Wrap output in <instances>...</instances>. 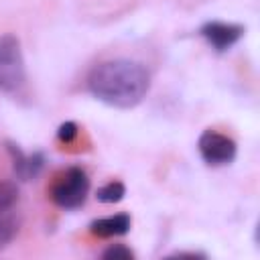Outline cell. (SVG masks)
Segmentation results:
<instances>
[{
  "mask_svg": "<svg viewBox=\"0 0 260 260\" xmlns=\"http://www.w3.org/2000/svg\"><path fill=\"white\" fill-rule=\"evenodd\" d=\"M87 89L95 100L112 108L128 110L146 98L150 89V73L134 59H108L89 71Z\"/></svg>",
  "mask_w": 260,
  "mask_h": 260,
  "instance_id": "6da1fadb",
  "label": "cell"
},
{
  "mask_svg": "<svg viewBox=\"0 0 260 260\" xmlns=\"http://www.w3.org/2000/svg\"><path fill=\"white\" fill-rule=\"evenodd\" d=\"M26 83L24 57L16 35L6 32L0 37V91L18 93Z\"/></svg>",
  "mask_w": 260,
  "mask_h": 260,
  "instance_id": "7a4b0ae2",
  "label": "cell"
},
{
  "mask_svg": "<svg viewBox=\"0 0 260 260\" xmlns=\"http://www.w3.org/2000/svg\"><path fill=\"white\" fill-rule=\"evenodd\" d=\"M89 193V177L81 167H71L57 179L51 189V199L63 209H77L85 203Z\"/></svg>",
  "mask_w": 260,
  "mask_h": 260,
  "instance_id": "3957f363",
  "label": "cell"
},
{
  "mask_svg": "<svg viewBox=\"0 0 260 260\" xmlns=\"http://www.w3.org/2000/svg\"><path fill=\"white\" fill-rule=\"evenodd\" d=\"M197 148H199L201 158L211 167L230 165L238 152L236 140L215 130H203L197 140Z\"/></svg>",
  "mask_w": 260,
  "mask_h": 260,
  "instance_id": "277c9868",
  "label": "cell"
},
{
  "mask_svg": "<svg viewBox=\"0 0 260 260\" xmlns=\"http://www.w3.org/2000/svg\"><path fill=\"white\" fill-rule=\"evenodd\" d=\"M201 37L215 49V51H228L244 37V26L234 22H221V20H209L199 28Z\"/></svg>",
  "mask_w": 260,
  "mask_h": 260,
  "instance_id": "5b68a950",
  "label": "cell"
},
{
  "mask_svg": "<svg viewBox=\"0 0 260 260\" xmlns=\"http://www.w3.org/2000/svg\"><path fill=\"white\" fill-rule=\"evenodd\" d=\"M6 148L10 152V158H12V169H14V175L20 179V181H32L39 177V173L43 171V165H45V156L41 152H32V154H24L20 150L18 144L14 142H6Z\"/></svg>",
  "mask_w": 260,
  "mask_h": 260,
  "instance_id": "8992f818",
  "label": "cell"
},
{
  "mask_svg": "<svg viewBox=\"0 0 260 260\" xmlns=\"http://www.w3.org/2000/svg\"><path fill=\"white\" fill-rule=\"evenodd\" d=\"M130 215L128 213H116V215H108V217H100L93 219L89 223V232L98 238H114V236H124L130 230Z\"/></svg>",
  "mask_w": 260,
  "mask_h": 260,
  "instance_id": "52a82bcc",
  "label": "cell"
},
{
  "mask_svg": "<svg viewBox=\"0 0 260 260\" xmlns=\"http://www.w3.org/2000/svg\"><path fill=\"white\" fill-rule=\"evenodd\" d=\"M20 230V219L10 209L0 211V250H4Z\"/></svg>",
  "mask_w": 260,
  "mask_h": 260,
  "instance_id": "ba28073f",
  "label": "cell"
},
{
  "mask_svg": "<svg viewBox=\"0 0 260 260\" xmlns=\"http://www.w3.org/2000/svg\"><path fill=\"white\" fill-rule=\"evenodd\" d=\"M124 195H126V187H124V183H120V181H110V183L102 185V187L95 191V197H98V201H102V203H118V201L124 199Z\"/></svg>",
  "mask_w": 260,
  "mask_h": 260,
  "instance_id": "9c48e42d",
  "label": "cell"
},
{
  "mask_svg": "<svg viewBox=\"0 0 260 260\" xmlns=\"http://www.w3.org/2000/svg\"><path fill=\"white\" fill-rule=\"evenodd\" d=\"M18 199V189L10 181H0V211L12 209V205Z\"/></svg>",
  "mask_w": 260,
  "mask_h": 260,
  "instance_id": "30bf717a",
  "label": "cell"
},
{
  "mask_svg": "<svg viewBox=\"0 0 260 260\" xmlns=\"http://www.w3.org/2000/svg\"><path fill=\"white\" fill-rule=\"evenodd\" d=\"M102 258H106V260H128V258H134V252L124 244H112L110 248H106L102 252Z\"/></svg>",
  "mask_w": 260,
  "mask_h": 260,
  "instance_id": "8fae6325",
  "label": "cell"
},
{
  "mask_svg": "<svg viewBox=\"0 0 260 260\" xmlns=\"http://www.w3.org/2000/svg\"><path fill=\"white\" fill-rule=\"evenodd\" d=\"M75 136H77V124L75 122H63L57 128V138L61 142H71Z\"/></svg>",
  "mask_w": 260,
  "mask_h": 260,
  "instance_id": "7c38bea8",
  "label": "cell"
}]
</instances>
